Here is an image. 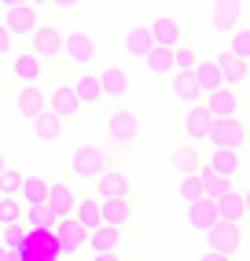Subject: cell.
Returning <instances> with one entry per match:
<instances>
[{"mask_svg": "<svg viewBox=\"0 0 250 261\" xmlns=\"http://www.w3.org/2000/svg\"><path fill=\"white\" fill-rule=\"evenodd\" d=\"M0 11H4V30L11 33V41H30V33L37 30V11L22 0H0Z\"/></svg>", "mask_w": 250, "mask_h": 261, "instance_id": "6da1fadb", "label": "cell"}, {"mask_svg": "<svg viewBox=\"0 0 250 261\" xmlns=\"http://www.w3.org/2000/svg\"><path fill=\"white\" fill-rule=\"evenodd\" d=\"M63 56H66V63H74L78 74H81V70H92V63H96V56H99V44H96L92 33L70 30L66 37H63Z\"/></svg>", "mask_w": 250, "mask_h": 261, "instance_id": "7a4b0ae2", "label": "cell"}, {"mask_svg": "<svg viewBox=\"0 0 250 261\" xmlns=\"http://www.w3.org/2000/svg\"><path fill=\"white\" fill-rule=\"evenodd\" d=\"M11 77L19 81V89H41V81H44V63L33 56L30 48H15V56H11Z\"/></svg>", "mask_w": 250, "mask_h": 261, "instance_id": "3957f363", "label": "cell"}, {"mask_svg": "<svg viewBox=\"0 0 250 261\" xmlns=\"http://www.w3.org/2000/svg\"><path fill=\"white\" fill-rule=\"evenodd\" d=\"M206 140L213 147H221V151H239L246 144V125H243L239 118H213Z\"/></svg>", "mask_w": 250, "mask_h": 261, "instance_id": "277c9868", "label": "cell"}, {"mask_svg": "<svg viewBox=\"0 0 250 261\" xmlns=\"http://www.w3.org/2000/svg\"><path fill=\"white\" fill-rule=\"evenodd\" d=\"M44 99H48V114H56L59 121H74L81 114V103H78L74 89H70V81H52Z\"/></svg>", "mask_w": 250, "mask_h": 261, "instance_id": "5b68a950", "label": "cell"}, {"mask_svg": "<svg viewBox=\"0 0 250 261\" xmlns=\"http://www.w3.org/2000/svg\"><path fill=\"white\" fill-rule=\"evenodd\" d=\"M70 169H74L78 177H85V180H96L99 173H107V154H103V147H96V144H78L74 154H70Z\"/></svg>", "mask_w": 250, "mask_h": 261, "instance_id": "8992f818", "label": "cell"}, {"mask_svg": "<svg viewBox=\"0 0 250 261\" xmlns=\"http://www.w3.org/2000/svg\"><path fill=\"white\" fill-rule=\"evenodd\" d=\"M26 48L37 56L41 63H48V59H59L63 56V33H59V26H48V22H41L37 30L30 33V41H26Z\"/></svg>", "mask_w": 250, "mask_h": 261, "instance_id": "52a82bcc", "label": "cell"}, {"mask_svg": "<svg viewBox=\"0 0 250 261\" xmlns=\"http://www.w3.org/2000/svg\"><path fill=\"white\" fill-rule=\"evenodd\" d=\"M239 243H243V232H239V224H224V221H217V224H213V228L206 232V250H210V254L236 257Z\"/></svg>", "mask_w": 250, "mask_h": 261, "instance_id": "ba28073f", "label": "cell"}, {"mask_svg": "<svg viewBox=\"0 0 250 261\" xmlns=\"http://www.w3.org/2000/svg\"><path fill=\"white\" fill-rule=\"evenodd\" d=\"M99 89H103V99H125L133 92V77L125 74V66H118V63H107V66H99Z\"/></svg>", "mask_w": 250, "mask_h": 261, "instance_id": "9c48e42d", "label": "cell"}, {"mask_svg": "<svg viewBox=\"0 0 250 261\" xmlns=\"http://www.w3.org/2000/svg\"><path fill=\"white\" fill-rule=\"evenodd\" d=\"M107 136H111V144H118V147L133 144L140 136V114L136 111H114L107 118Z\"/></svg>", "mask_w": 250, "mask_h": 261, "instance_id": "30bf717a", "label": "cell"}, {"mask_svg": "<svg viewBox=\"0 0 250 261\" xmlns=\"http://www.w3.org/2000/svg\"><path fill=\"white\" fill-rule=\"evenodd\" d=\"M48 236H52V243H56V250H59V254H78V250L85 247V239H88V232L81 228L74 217L56 221V228H52Z\"/></svg>", "mask_w": 250, "mask_h": 261, "instance_id": "8fae6325", "label": "cell"}, {"mask_svg": "<svg viewBox=\"0 0 250 261\" xmlns=\"http://www.w3.org/2000/svg\"><path fill=\"white\" fill-rule=\"evenodd\" d=\"M96 195H99V202L129 199V195H133L129 173H125V169H107V173H99V177H96Z\"/></svg>", "mask_w": 250, "mask_h": 261, "instance_id": "7c38bea8", "label": "cell"}, {"mask_svg": "<svg viewBox=\"0 0 250 261\" xmlns=\"http://www.w3.org/2000/svg\"><path fill=\"white\" fill-rule=\"evenodd\" d=\"M210 173H213V177H221V180H236L239 177V173H243V154L239 151H221V147H213L210 151V159L203 162Z\"/></svg>", "mask_w": 250, "mask_h": 261, "instance_id": "4fadbf2b", "label": "cell"}, {"mask_svg": "<svg viewBox=\"0 0 250 261\" xmlns=\"http://www.w3.org/2000/svg\"><path fill=\"white\" fill-rule=\"evenodd\" d=\"M147 33H151L155 48H169V51L181 44V37H184L181 19H177V15H158L155 22H147Z\"/></svg>", "mask_w": 250, "mask_h": 261, "instance_id": "5bb4252c", "label": "cell"}, {"mask_svg": "<svg viewBox=\"0 0 250 261\" xmlns=\"http://www.w3.org/2000/svg\"><path fill=\"white\" fill-rule=\"evenodd\" d=\"M48 195H52V180L44 177V173H26L22 191H19V202L26 206V210H41V206H48Z\"/></svg>", "mask_w": 250, "mask_h": 261, "instance_id": "9a60e30c", "label": "cell"}, {"mask_svg": "<svg viewBox=\"0 0 250 261\" xmlns=\"http://www.w3.org/2000/svg\"><path fill=\"white\" fill-rule=\"evenodd\" d=\"M70 89H74V96H78V103H81V111H85V107H99V103H103V89H99L96 70H81L74 81H70Z\"/></svg>", "mask_w": 250, "mask_h": 261, "instance_id": "2e32d148", "label": "cell"}, {"mask_svg": "<svg viewBox=\"0 0 250 261\" xmlns=\"http://www.w3.org/2000/svg\"><path fill=\"white\" fill-rule=\"evenodd\" d=\"M184 221H188V228H191V232H203V236H206L213 224H217V202L199 199V202L184 206Z\"/></svg>", "mask_w": 250, "mask_h": 261, "instance_id": "e0dca14e", "label": "cell"}, {"mask_svg": "<svg viewBox=\"0 0 250 261\" xmlns=\"http://www.w3.org/2000/svg\"><path fill=\"white\" fill-rule=\"evenodd\" d=\"M181 125H184V136L188 140H206V133H210V125H213V118H210V111L203 107V103H195V107H184V118H181Z\"/></svg>", "mask_w": 250, "mask_h": 261, "instance_id": "ac0fdd59", "label": "cell"}, {"mask_svg": "<svg viewBox=\"0 0 250 261\" xmlns=\"http://www.w3.org/2000/svg\"><path fill=\"white\" fill-rule=\"evenodd\" d=\"M74 206H78V191H74V188H66V184H52V195H48V206H44L52 217H56V221L74 217Z\"/></svg>", "mask_w": 250, "mask_h": 261, "instance_id": "d6986e66", "label": "cell"}, {"mask_svg": "<svg viewBox=\"0 0 250 261\" xmlns=\"http://www.w3.org/2000/svg\"><path fill=\"white\" fill-rule=\"evenodd\" d=\"M195 85H199L203 99H206V96H213L217 89H224V77H221V63H217V59H210V56H203V63L195 66Z\"/></svg>", "mask_w": 250, "mask_h": 261, "instance_id": "ffe728a7", "label": "cell"}, {"mask_svg": "<svg viewBox=\"0 0 250 261\" xmlns=\"http://www.w3.org/2000/svg\"><path fill=\"white\" fill-rule=\"evenodd\" d=\"M203 107L210 111V118H239V92L232 89H217L213 96L203 99Z\"/></svg>", "mask_w": 250, "mask_h": 261, "instance_id": "44dd1931", "label": "cell"}, {"mask_svg": "<svg viewBox=\"0 0 250 261\" xmlns=\"http://www.w3.org/2000/svg\"><path fill=\"white\" fill-rule=\"evenodd\" d=\"M15 111H19L26 121H37V118L48 111L44 89H19V92H15Z\"/></svg>", "mask_w": 250, "mask_h": 261, "instance_id": "7402d4cb", "label": "cell"}, {"mask_svg": "<svg viewBox=\"0 0 250 261\" xmlns=\"http://www.w3.org/2000/svg\"><path fill=\"white\" fill-rule=\"evenodd\" d=\"M151 48H155V41H151L147 26H133L129 33H125V41H121L125 59H140V63H144V59L151 56Z\"/></svg>", "mask_w": 250, "mask_h": 261, "instance_id": "603a6c76", "label": "cell"}, {"mask_svg": "<svg viewBox=\"0 0 250 261\" xmlns=\"http://www.w3.org/2000/svg\"><path fill=\"white\" fill-rule=\"evenodd\" d=\"M239 0H217L213 4V15H210V22H213V30L217 33H236V26H239Z\"/></svg>", "mask_w": 250, "mask_h": 261, "instance_id": "cb8c5ba5", "label": "cell"}, {"mask_svg": "<svg viewBox=\"0 0 250 261\" xmlns=\"http://www.w3.org/2000/svg\"><path fill=\"white\" fill-rule=\"evenodd\" d=\"M99 217H103V224L107 228H125L129 224V217H133V202L129 199H111V202H99Z\"/></svg>", "mask_w": 250, "mask_h": 261, "instance_id": "d4e9b609", "label": "cell"}, {"mask_svg": "<svg viewBox=\"0 0 250 261\" xmlns=\"http://www.w3.org/2000/svg\"><path fill=\"white\" fill-rule=\"evenodd\" d=\"M85 247L92 250V257H96V254H114V250L121 247V232H118V228H107V224H99L96 232H88Z\"/></svg>", "mask_w": 250, "mask_h": 261, "instance_id": "484cf974", "label": "cell"}, {"mask_svg": "<svg viewBox=\"0 0 250 261\" xmlns=\"http://www.w3.org/2000/svg\"><path fill=\"white\" fill-rule=\"evenodd\" d=\"M173 169L181 173V180L184 177H199V169H203L199 147H195V144H181V147L173 151Z\"/></svg>", "mask_w": 250, "mask_h": 261, "instance_id": "4316f807", "label": "cell"}, {"mask_svg": "<svg viewBox=\"0 0 250 261\" xmlns=\"http://www.w3.org/2000/svg\"><path fill=\"white\" fill-rule=\"evenodd\" d=\"M74 221L81 224L85 232H96L99 224H103V217H99V202H96V195H85V199H78V206H74Z\"/></svg>", "mask_w": 250, "mask_h": 261, "instance_id": "83f0119b", "label": "cell"}, {"mask_svg": "<svg viewBox=\"0 0 250 261\" xmlns=\"http://www.w3.org/2000/svg\"><path fill=\"white\" fill-rule=\"evenodd\" d=\"M243 217H246V210H243V195L232 188L228 195L217 202V221H224V224H243Z\"/></svg>", "mask_w": 250, "mask_h": 261, "instance_id": "f1b7e54d", "label": "cell"}, {"mask_svg": "<svg viewBox=\"0 0 250 261\" xmlns=\"http://www.w3.org/2000/svg\"><path fill=\"white\" fill-rule=\"evenodd\" d=\"M173 96L181 99L184 107L203 103V92H199V85H195V74H173Z\"/></svg>", "mask_w": 250, "mask_h": 261, "instance_id": "f546056e", "label": "cell"}, {"mask_svg": "<svg viewBox=\"0 0 250 261\" xmlns=\"http://www.w3.org/2000/svg\"><path fill=\"white\" fill-rule=\"evenodd\" d=\"M30 129H33V136H37V144H52V140H59V136H63V121L44 111L37 121H30Z\"/></svg>", "mask_w": 250, "mask_h": 261, "instance_id": "4dcf8cb0", "label": "cell"}, {"mask_svg": "<svg viewBox=\"0 0 250 261\" xmlns=\"http://www.w3.org/2000/svg\"><path fill=\"white\" fill-rule=\"evenodd\" d=\"M217 63H221V77H224V89H232V92H236L239 85L246 81L250 66H246V63H236L232 56H217Z\"/></svg>", "mask_w": 250, "mask_h": 261, "instance_id": "1f68e13d", "label": "cell"}, {"mask_svg": "<svg viewBox=\"0 0 250 261\" xmlns=\"http://www.w3.org/2000/svg\"><path fill=\"white\" fill-rule=\"evenodd\" d=\"M199 184H203V199H206V202H221L228 191H232V184H228V180H221V177H213L206 166L199 169Z\"/></svg>", "mask_w": 250, "mask_h": 261, "instance_id": "d6a6232c", "label": "cell"}, {"mask_svg": "<svg viewBox=\"0 0 250 261\" xmlns=\"http://www.w3.org/2000/svg\"><path fill=\"white\" fill-rule=\"evenodd\" d=\"M199 63H203L199 48H191V44H177L173 48V74H195Z\"/></svg>", "mask_w": 250, "mask_h": 261, "instance_id": "836d02e7", "label": "cell"}, {"mask_svg": "<svg viewBox=\"0 0 250 261\" xmlns=\"http://www.w3.org/2000/svg\"><path fill=\"white\" fill-rule=\"evenodd\" d=\"M224 56H232L236 63H246L250 66V26H239L228 37V51H224Z\"/></svg>", "mask_w": 250, "mask_h": 261, "instance_id": "e575fe53", "label": "cell"}, {"mask_svg": "<svg viewBox=\"0 0 250 261\" xmlns=\"http://www.w3.org/2000/svg\"><path fill=\"white\" fill-rule=\"evenodd\" d=\"M144 70L155 74V77L173 74V51H169V48H151V56L144 59Z\"/></svg>", "mask_w": 250, "mask_h": 261, "instance_id": "d590c367", "label": "cell"}, {"mask_svg": "<svg viewBox=\"0 0 250 261\" xmlns=\"http://www.w3.org/2000/svg\"><path fill=\"white\" fill-rule=\"evenodd\" d=\"M22 180H26V173L15 169V166H8L4 173H0V199H19Z\"/></svg>", "mask_w": 250, "mask_h": 261, "instance_id": "8d00e7d4", "label": "cell"}, {"mask_svg": "<svg viewBox=\"0 0 250 261\" xmlns=\"http://www.w3.org/2000/svg\"><path fill=\"white\" fill-rule=\"evenodd\" d=\"M22 228L26 232H52V228H56V217H52L44 206H41V210H26L22 214Z\"/></svg>", "mask_w": 250, "mask_h": 261, "instance_id": "74e56055", "label": "cell"}, {"mask_svg": "<svg viewBox=\"0 0 250 261\" xmlns=\"http://www.w3.org/2000/svg\"><path fill=\"white\" fill-rule=\"evenodd\" d=\"M22 202L19 199H0V224L4 228H15V224H22Z\"/></svg>", "mask_w": 250, "mask_h": 261, "instance_id": "f35d334b", "label": "cell"}, {"mask_svg": "<svg viewBox=\"0 0 250 261\" xmlns=\"http://www.w3.org/2000/svg\"><path fill=\"white\" fill-rule=\"evenodd\" d=\"M199 199H203V184H199V177H184V180H181V202L191 206V202H199Z\"/></svg>", "mask_w": 250, "mask_h": 261, "instance_id": "ab89813d", "label": "cell"}, {"mask_svg": "<svg viewBox=\"0 0 250 261\" xmlns=\"http://www.w3.org/2000/svg\"><path fill=\"white\" fill-rule=\"evenodd\" d=\"M0 56H15V41H11V33L4 30V19H0Z\"/></svg>", "mask_w": 250, "mask_h": 261, "instance_id": "60d3db41", "label": "cell"}, {"mask_svg": "<svg viewBox=\"0 0 250 261\" xmlns=\"http://www.w3.org/2000/svg\"><path fill=\"white\" fill-rule=\"evenodd\" d=\"M199 261H232V257H221V254H210V250H203V254H199Z\"/></svg>", "mask_w": 250, "mask_h": 261, "instance_id": "b9f144b4", "label": "cell"}, {"mask_svg": "<svg viewBox=\"0 0 250 261\" xmlns=\"http://www.w3.org/2000/svg\"><path fill=\"white\" fill-rule=\"evenodd\" d=\"M92 261H125V257H121V254H118V250H114V254H96V257H92Z\"/></svg>", "mask_w": 250, "mask_h": 261, "instance_id": "7bdbcfd3", "label": "cell"}, {"mask_svg": "<svg viewBox=\"0 0 250 261\" xmlns=\"http://www.w3.org/2000/svg\"><path fill=\"white\" fill-rule=\"evenodd\" d=\"M0 261H15V250H8L4 243H0Z\"/></svg>", "mask_w": 250, "mask_h": 261, "instance_id": "ee69618b", "label": "cell"}, {"mask_svg": "<svg viewBox=\"0 0 250 261\" xmlns=\"http://www.w3.org/2000/svg\"><path fill=\"white\" fill-rule=\"evenodd\" d=\"M243 210H246V217H250V188L243 191Z\"/></svg>", "mask_w": 250, "mask_h": 261, "instance_id": "f6af8a7d", "label": "cell"}, {"mask_svg": "<svg viewBox=\"0 0 250 261\" xmlns=\"http://www.w3.org/2000/svg\"><path fill=\"white\" fill-rule=\"evenodd\" d=\"M4 169H8V162H4V154H0V173H4Z\"/></svg>", "mask_w": 250, "mask_h": 261, "instance_id": "bcb514c9", "label": "cell"}, {"mask_svg": "<svg viewBox=\"0 0 250 261\" xmlns=\"http://www.w3.org/2000/svg\"><path fill=\"white\" fill-rule=\"evenodd\" d=\"M0 92H4V74H0Z\"/></svg>", "mask_w": 250, "mask_h": 261, "instance_id": "7dc6e473", "label": "cell"}]
</instances>
